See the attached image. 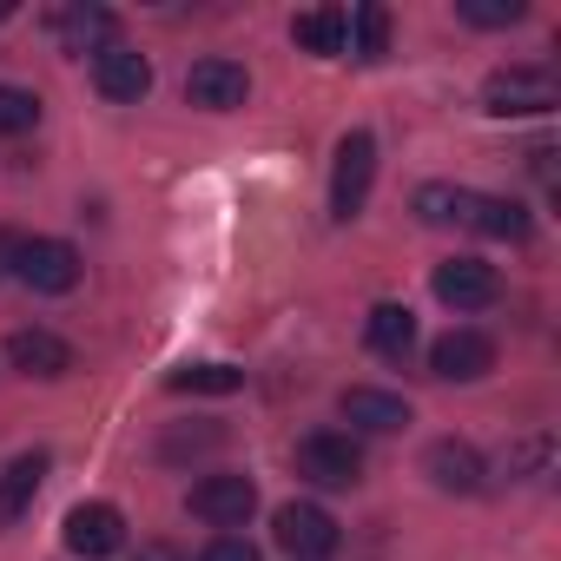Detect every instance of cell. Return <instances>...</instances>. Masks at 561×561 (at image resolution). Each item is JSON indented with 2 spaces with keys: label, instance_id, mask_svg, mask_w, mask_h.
I'll return each mask as SVG.
<instances>
[{
  "label": "cell",
  "instance_id": "6da1fadb",
  "mask_svg": "<svg viewBox=\"0 0 561 561\" xmlns=\"http://www.w3.org/2000/svg\"><path fill=\"white\" fill-rule=\"evenodd\" d=\"M14 277L41 298H67L80 285V251L67 238H14Z\"/></svg>",
  "mask_w": 561,
  "mask_h": 561
},
{
  "label": "cell",
  "instance_id": "7a4b0ae2",
  "mask_svg": "<svg viewBox=\"0 0 561 561\" xmlns=\"http://www.w3.org/2000/svg\"><path fill=\"white\" fill-rule=\"evenodd\" d=\"M554 73L548 67H495L482 80V113L495 119H528V113H554Z\"/></svg>",
  "mask_w": 561,
  "mask_h": 561
},
{
  "label": "cell",
  "instance_id": "3957f363",
  "mask_svg": "<svg viewBox=\"0 0 561 561\" xmlns=\"http://www.w3.org/2000/svg\"><path fill=\"white\" fill-rule=\"evenodd\" d=\"M370 179H377V139L357 126L337 139V165H331V218H357L364 198H370Z\"/></svg>",
  "mask_w": 561,
  "mask_h": 561
},
{
  "label": "cell",
  "instance_id": "277c9868",
  "mask_svg": "<svg viewBox=\"0 0 561 561\" xmlns=\"http://www.w3.org/2000/svg\"><path fill=\"white\" fill-rule=\"evenodd\" d=\"M277 548H285L291 561H331L337 554V541H344V528H337V515L331 508H318V502H285L277 508Z\"/></svg>",
  "mask_w": 561,
  "mask_h": 561
},
{
  "label": "cell",
  "instance_id": "5b68a950",
  "mask_svg": "<svg viewBox=\"0 0 561 561\" xmlns=\"http://www.w3.org/2000/svg\"><path fill=\"white\" fill-rule=\"evenodd\" d=\"M298 476L318 482V489H351V482L364 476L357 436H351V430H318V436H305V443H298Z\"/></svg>",
  "mask_w": 561,
  "mask_h": 561
},
{
  "label": "cell",
  "instance_id": "8992f818",
  "mask_svg": "<svg viewBox=\"0 0 561 561\" xmlns=\"http://www.w3.org/2000/svg\"><path fill=\"white\" fill-rule=\"evenodd\" d=\"M192 515L198 522H211V528H244L251 522V508H257V489H251V476H231V469H218V476H198L192 482Z\"/></svg>",
  "mask_w": 561,
  "mask_h": 561
},
{
  "label": "cell",
  "instance_id": "52a82bcc",
  "mask_svg": "<svg viewBox=\"0 0 561 561\" xmlns=\"http://www.w3.org/2000/svg\"><path fill=\"white\" fill-rule=\"evenodd\" d=\"M430 291H436L449 311H489V305L502 298V277H495V264H482V257H443V264L430 271Z\"/></svg>",
  "mask_w": 561,
  "mask_h": 561
},
{
  "label": "cell",
  "instance_id": "ba28073f",
  "mask_svg": "<svg viewBox=\"0 0 561 561\" xmlns=\"http://www.w3.org/2000/svg\"><path fill=\"white\" fill-rule=\"evenodd\" d=\"M430 370H436L443 383H476V377L495 370V337L456 324V331H443V337L430 344Z\"/></svg>",
  "mask_w": 561,
  "mask_h": 561
},
{
  "label": "cell",
  "instance_id": "9c48e42d",
  "mask_svg": "<svg viewBox=\"0 0 561 561\" xmlns=\"http://www.w3.org/2000/svg\"><path fill=\"white\" fill-rule=\"evenodd\" d=\"M456 225H469V231H482V238H502V244H522V238L535 231L528 205H522V198H502V192H462V198H456Z\"/></svg>",
  "mask_w": 561,
  "mask_h": 561
},
{
  "label": "cell",
  "instance_id": "30bf717a",
  "mask_svg": "<svg viewBox=\"0 0 561 561\" xmlns=\"http://www.w3.org/2000/svg\"><path fill=\"white\" fill-rule=\"evenodd\" d=\"M93 87H100L113 106H139V100L152 93V60L133 54L126 41H113V47L93 54Z\"/></svg>",
  "mask_w": 561,
  "mask_h": 561
},
{
  "label": "cell",
  "instance_id": "8fae6325",
  "mask_svg": "<svg viewBox=\"0 0 561 561\" xmlns=\"http://www.w3.org/2000/svg\"><path fill=\"white\" fill-rule=\"evenodd\" d=\"M244 93H251V73L238 60H225V54H205L185 73V100L205 106V113H231V106H244Z\"/></svg>",
  "mask_w": 561,
  "mask_h": 561
},
{
  "label": "cell",
  "instance_id": "7c38bea8",
  "mask_svg": "<svg viewBox=\"0 0 561 561\" xmlns=\"http://www.w3.org/2000/svg\"><path fill=\"white\" fill-rule=\"evenodd\" d=\"M67 548L87 554V561L119 554V548H126V515H119L113 502H80V508L67 515Z\"/></svg>",
  "mask_w": 561,
  "mask_h": 561
},
{
  "label": "cell",
  "instance_id": "4fadbf2b",
  "mask_svg": "<svg viewBox=\"0 0 561 561\" xmlns=\"http://www.w3.org/2000/svg\"><path fill=\"white\" fill-rule=\"evenodd\" d=\"M337 410H344V423H351V430H364V436H397V430L410 423V403H403V397H390V390H370V383L344 390V397H337Z\"/></svg>",
  "mask_w": 561,
  "mask_h": 561
},
{
  "label": "cell",
  "instance_id": "5bb4252c",
  "mask_svg": "<svg viewBox=\"0 0 561 561\" xmlns=\"http://www.w3.org/2000/svg\"><path fill=\"white\" fill-rule=\"evenodd\" d=\"M8 364L27 370V377H67L73 370V344L54 337V331H14L8 337Z\"/></svg>",
  "mask_w": 561,
  "mask_h": 561
},
{
  "label": "cell",
  "instance_id": "9a60e30c",
  "mask_svg": "<svg viewBox=\"0 0 561 561\" xmlns=\"http://www.w3.org/2000/svg\"><path fill=\"white\" fill-rule=\"evenodd\" d=\"M423 469L436 476V489H443V495H476V489H482V456H476L469 443H456V436L430 443Z\"/></svg>",
  "mask_w": 561,
  "mask_h": 561
},
{
  "label": "cell",
  "instance_id": "2e32d148",
  "mask_svg": "<svg viewBox=\"0 0 561 561\" xmlns=\"http://www.w3.org/2000/svg\"><path fill=\"white\" fill-rule=\"evenodd\" d=\"M41 476H47V449H27V456H14L8 469H0V528H14L34 508Z\"/></svg>",
  "mask_w": 561,
  "mask_h": 561
},
{
  "label": "cell",
  "instance_id": "e0dca14e",
  "mask_svg": "<svg viewBox=\"0 0 561 561\" xmlns=\"http://www.w3.org/2000/svg\"><path fill=\"white\" fill-rule=\"evenodd\" d=\"M54 34H60L67 54H100V47L119 41V14H106V8H60Z\"/></svg>",
  "mask_w": 561,
  "mask_h": 561
},
{
  "label": "cell",
  "instance_id": "ac0fdd59",
  "mask_svg": "<svg viewBox=\"0 0 561 561\" xmlns=\"http://www.w3.org/2000/svg\"><path fill=\"white\" fill-rule=\"evenodd\" d=\"M344 54L383 60V54H390V8H377V0H364V8H344Z\"/></svg>",
  "mask_w": 561,
  "mask_h": 561
},
{
  "label": "cell",
  "instance_id": "d6986e66",
  "mask_svg": "<svg viewBox=\"0 0 561 561\" xmlns=\"http://www.w3.org/2000/svg\"><path fill=\"white\" fill-rule=\"evenodd\" d=\"M364 337H370V351H377V357L403 364V357L416 351V318H410V305H377V311H370V324H364Z\"/></svg>",
  "mask_w": 561,
  "mask_h": 561
},
{
  "label": "cell",
  "instance_id": "ffe728a7",
  "mask_svg": "<svg viewBox=\"0 0 561 561\" xmlns=\"http://www.w3.org/2000/svg\"><path fill=\"white\" fill-rule=\"evenodd\" d=\"M291 41H298L305 54L337 60V54H344V8H305V14L291 21Z\"/></svg>",
  "mask_w": 561,
  "mask_h": 561
},
{
  "label": "cell",
  "instance_id": "44dd1931",
  "mask_svg": "<svg viewBox=\"0 0 561 561\" xmlns=\"http://www.w3.org/2000/svg\"><path fill=\"white\" fill-rule=\"evenodd\" d=\"M165 390H179V397H231V390H244V370L238 364H185V370L165 377Z\"/></svg>",
  "mask_w": 561,
  "mask_h": 561
},
{
  "label": "cell",
  "instance_id": "7402d4cb",
  "mask_svg": "<svg viewBox=\"0 0 561 561\" xmlns=\"http://www.w3.org/2000/svg\"><path fill=\"white\" fill-rule=\"evenodd\" d=\"M41 126V100L27 87H0V139H21Z\"/></svg>",
  "mask_w": 561,
  "mask_h": 561
},
{
  "label": "cell",
  "instance_id": "603a6c76",
  "mask_svg": "<svg viewBox=\"0 0 561 561\" xmlns=\"http://www.w3.org/2000/svg\"><path fill=\"white\" fill-rule=\"evenodd\" d=\"M469 27H515L528 8H522V0H462V8H456Z\"/></svg>",
  "mask_w": 561,
  "mask_h": 561
},
{
  "label": "cell",
  "instance_id": "cb8c5ba5",
  "mask_svg": "<svg viewBox=\"0 0 561 561\" xmlns=\"http://www.w3.org/2000/svg\"><path fill=\"white\" fill-rule=\"evenodd\" d=\"M456 198H462V185H423L416 192V211L430 225H456Z\"/></svg>",
  "mask_w": 561,
  "mask_h": 561
},
{
  "label": "cell",
  "instance_id": "d4e9b609",
  "mask_svg": "<svg viewBox=\"0 0 561 561\" xmlns=\"http://www.w3.org/2000/svg\"><path fill=\"white\" fill-rule=\"evenodd\" d=\"M198 561H257V548H251V541H244V535H211V541H205V554H198Z\"/></svg>",
  "mask_w": 561,
  "mask_h": 561
},
{
  "label": "cell",
  "instance_id": "484cf974",
  "mask_svg": "<svg viewBox=\"0 0 561 561\" xmlns=\"http://www.w3.org/2000/svg\"><path fill=\"white\" fill-rule=\"evenodd\" d=\"M139 561H179V548H165V541H146V548H139Z\"/></svg>",
  "mask_w": 561,
  "mask_h": 561
},
{
  "label": "cell",
  "instance_id": "4316f807",
  "mask_svg": "<svg viewBox=\"0 0 561 561\" xmlns=\"http://www.w3.org/2000/svg\"><path fill=\"white\" fill-rule=\"evenodd\" d=\"M0 14H8V8H0Z\"/></svg>",
  "mask_w": 561,
  "mask_h": 561
}]
</instances>
